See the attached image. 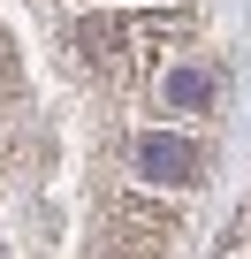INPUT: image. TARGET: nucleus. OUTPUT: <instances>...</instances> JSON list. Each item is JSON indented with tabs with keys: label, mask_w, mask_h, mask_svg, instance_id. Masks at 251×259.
<instances>
[{
	"label": "nucleus",
	"mask_w": 251,
	"mask_h": 259,
	"mask_svg": "<svg viewBox=\"0 0 251 259\" xmlns=\"http://www.w3.org/2000/svg\"><path fill=\"white\" fill-rule=\"evenodd\" d=\"M198 23V0H0V259L183 251L190 221L130 176V138Z\"/></svg>",
	"instance_id": "nucleus-1"
}]
</instances>
